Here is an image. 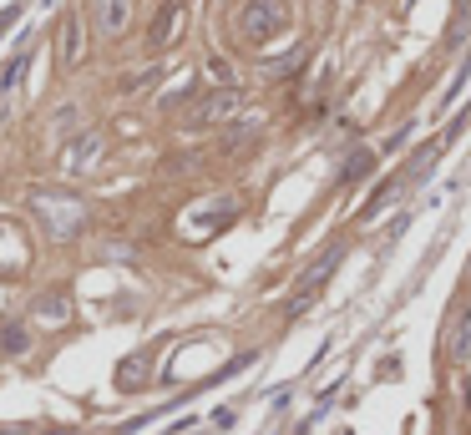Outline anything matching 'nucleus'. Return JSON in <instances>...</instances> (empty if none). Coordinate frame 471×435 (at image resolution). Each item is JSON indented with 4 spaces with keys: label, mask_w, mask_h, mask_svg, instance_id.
<instances>
[{
    "label": "nucleus",
    "mask_w": 471,
    "mask_h": 435,
    "mask_svg": "<svg viewBox=\"0 0 471 435\" xmlns=\"http://www.w3.org/2000/svg\"><path fill=\"white\" fill-rule=\"evenodd\" d=\"M77 56H81V21L66 16L62 21V66H77Z\"/></svg>",
    "instance_id": "0eeeda50"
},
{
    "label": "nucleus",
    "mask_w": 471,
    "mask_h": 435,
    "mask_svg": "<svg viewBox=\"0 0 471 435\" xmlns=\"http://www.w3.org/2000/svg\"><path fill=\"white\" fill-rule=\"evenodd\" d=\"M11 21H16V11H5V16H0V36H5V26H11Z\"/></svg>",
    "instance_id": "1a4fd4ad"
},
{
    "label": "nucleus",
    "mask_w": 471,
    "mask_h": 435,
    "mask_svg": "<svg viewBox=\"0 0 471 435\" xmlns=\"http://www.w3.org/2000/svg\"><path fill=\"white\" fill-rule=\"evenodd\" d=\"M31 208L41 213V223H46V234L51 238H77L81 234V223H87V208H81L77 198H51V193H36Z\"/></svg>",
    "instance_id": "f257e3e1"
},
{
    "label": "nucleus",
    "mask_w": 471,
    "mask_h": 435,
    "mask_svg": "<svg viewBox=\"0 0 471 435\" xmlns=\"http://www.w3.org/2000/svg\"><path fill=\"white\" fill-rule=\"evenodd\" d=\"M289 21H294L289 0H249V11L238 16V26H244L249 41H269V36H279Z\"/></svg>",
    "instance_id": "f03ea898"
},
{
    "label": "nucleus",
    "mask_w": 471,
    "mask_h": 435,
    "mask_svg": "<svg viewBox=\"0 0 471 435\" xmlns=\"http://www.w3.org/2000/svg\"><path fill=\"white\" fill-rule=\"evenodd\" d=\"M178 21H183V5H178V0H168V5L157 11V26H153V36H147V41H153V46H168V41L178 36Z\"/></svg>",
    "instance_id": "423d86ee"
},
{
    "label": "nucleus",
    "mask_w": 471,
    "mask_h": 435,
    "mask_svg": "<svg viewBox=\"0 0 471 435\" xmlns=\"http://www.w3.org/2000/svg\"><path fill=\"white\" fill-rule=\"evenodd\" d=\"M41 319H56V324H62V319H66V304H51V299H46V304H41Z\"/></svg>",
    "instance_id": "6e6552de"
},
{
    "label": "nucleus",
    "mask_w": 471,
    "mask_h": 435,
    "mask_svg": "<svg viewBox=\"0 0 471 435\" xmlns=\"http://www.w3.org/2000/svg\"><path fill=\"white\" fill-rule=\"evenodd\" d=\"M96 157H102V137H96V132H81V137L62 152V172H66V177H77V172L92 168Z\"/></svg>",
    "instance_id": "7ed1b4c3"
},
{
    "label": "nucleus",
    "mask_w": 471,
    "mask_h": 435,
    "mask_svg": "<svg viewBox=\"0 0 471 435\" xmlns=\"http://www.w3.org/2000/svg\"><path fill=\"white\" fill-rule=\"evenodd\" d=\"M96 26L102 36H122L132 26V0H96Z\"/></svg>",
    "instance_id": "20e7f679"
},
{
    "label": "nucleus",
    "mask_w": 471,
    "mask_h": 435,
    "mask_svg": "<svg viewBox=\"0 0 471 435\" xmlns=\"http://www.w3.org/2000/svg\"><path fill=\"white\" fill-rule=\"evenodd\" d=\"M244 107V92H234V86H223V92H213L203 102V111L193 117V122H223V117H234V111Z\"/></svg>",
    "instance_id": "39448f33"
}]
</instances>
